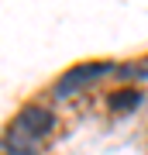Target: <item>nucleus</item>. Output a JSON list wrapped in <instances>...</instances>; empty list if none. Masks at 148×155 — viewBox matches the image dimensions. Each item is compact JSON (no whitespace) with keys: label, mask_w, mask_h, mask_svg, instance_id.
I'll return each instance as SVG.
<instances>
[{"label":"nucleus","mask_w":148,"mask_h":155,"mask_svg":"<svg viewBox=\"0 0 148 155\" xmlns=\"http://www.w3.org/2000/svg\"><path fill=\"white\" fill-rule=\"evenodd\" d=\"M114 72H117V66H114V62H107V59L79 62V66L66 69V72H62V76L52 83L48 97H52V104H69V100H76L83 90H90L93 83H100V79H107V76H114Z\"/></svg>","instance_id":"1"},{"label":"nucleus","mask_w":148,"mask_h":155,"mask_svg":"<svg viewBox=\"0 0 148 155\" xmlns=\"http://www.w3.org/2000/svg\"><path fill=\"white\" fill-rule=\"evenodd\" d=\"M11 127H17L28 138L48 141L52 134L59 131V114H55L48 104H41V100H28V104H21L17 114L11 117Z\"/></svg>","instance_id":"2"},{"label":"nucleus","mask_w":148,"mask_h":155,"mask_svg":"<svg viewBox=\"0 0 148 155\" xmlns=\"http://www.w3.org/2000/svg\"><path fill=\"white\" fill-rule=\"evenodd\" d=\"M138 104H141V90L138 86H121V90H114V93H107V110L110 114H127V110H134Z\"/></svg>","instance_id":"3"}]
</instances>
